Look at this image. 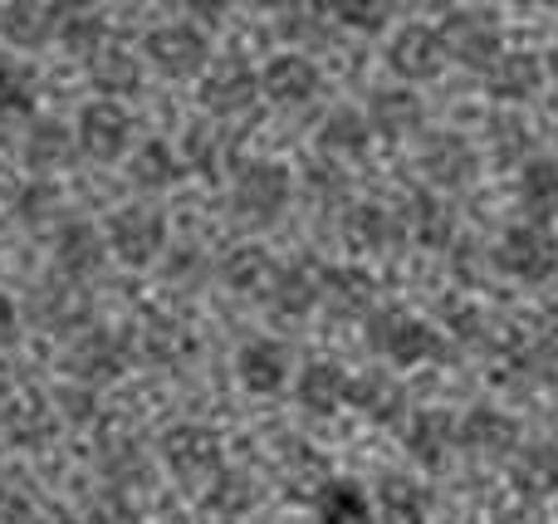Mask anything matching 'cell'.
Here are the masks:
<instances>
[{
	"label": "cell",
	"mask_w": 558,
	"mask_h": 524,
	"mask_svg": "<svg viewBox=\"0 0 558 524\" xmlns=\"http://www.w3.org/2000/svg\"><path fill=\"white\" fill-rule=\"evenodd\" d=\"M367 343L377 349V358L397 363V368H422V363H436L451 353L441 329H432L426 319H416V314H407V309H373V319H367Z\"/></svg>",
	"instance_id": "6da1fadb"
},
{
	"label": "cell",
	"mask_w": 558,
	"mask_h": 524,
	"mask_svg": "<svg viewBox=\"0 0 558 524\" xmlns=\"http://www.w3.org/2000/svg\"><path fill=\"white\" fill-rule=\"evenodd\" d=\"M162 461L186 486H211L226 471V441L221 431L202 427V422H182V427H172L162 437Z\"/></svg>",
	"instance_id": "7a4b0ae2"
},
{
	"label": "cell",
	"mask_w": 558,
	"mask_h": 524,
	"mask_svg": "<svg viewBox=\"0 0 558 524\" xmlns=\"http://www.w3.org/2000/svg\"><path fill=\"white\" fill-rule=\"evenodd\" d=\"M495 265H500L510 280H520V284L554 280V270H558L554 231H549V226H534V221L510 226V231L500 235V245H495Z\"/></svg>",
	"instance_id": "3957f363"
},
{
	"label": "cell",
	"mask_w": 558,
	"mask_h": 524,
	"mask_svg": "<svg viewBox=\"0 0 558 524\" xmlns=\"http://www.w3.org/2000/svg\"><path fill=\"white\" fill-rule=\"evenodd\" d=\"M143 54L157 74L167 78H196L206 64H211V39L192 25V20H172V25L147 29Z\"/></svg>",
	"instance_id": "277c9868"
},
{
	"label": "cell",
	"mask_w": 558,
	"mask_h": 524,
	"mask_svg": "<svg viewBox=\"0 0 558 524\" xmlns=\"http://www.w3.org/2000/svg\"><path fill=\"white\" fill-rule=\"evenodd\" d=\"M289 196H294V182H289V172L279 162H245L241 172H235V186H231L235 216L251 221V226L279 221V211L289 206Z\"/></svg>",
	"instance_id": "5b68a950"
},
{
	"label": "cell",
	"mask_w": 558,
	"mask_h": 524,
	"mask_svg": "<svg viewBox=\"0 0 558 524\" xmlns=\"http://www.w3.org/2000/svg\"><path fill=\"white\" fill-rule=\"evenodd\" d=\"M167 245V221L153 206H118L108 216V255L128 265V270H147Z\"/></svg>",
	"instance_id": "8992f818"
},
{
	"label": "cell",
	"mask_w": 558,
	"mask_h": 524,
	"mask_svg": "<svg viewBox=\"0 0 558 524\" xmlns=\"http://www.w3.org/2000/svg\"><path fill=\"white\" fill-rule=\"evenodd\" d=\"M446 64H451V49H446L441 29L436 25H402L392 35V45H387V69H392L397 78H407V84H432V78L446 74Z\"/></svg>",
	"instance_id": "52a82bcc"
},
{
	"label": "cell",
	"mask_w": 558,
	"mask_h": 524,
	"mask_svg": "<svg viewBox=\"0 0 558 524\" xmlns=\"http://www.w3.org/2000/svg\"><path fill=\"white\" fill-rule=\"evenodd\" d=\"M441 39L451 49V59H461L465 69H485L490 74L505 59V39H500V20L490 10H451L441 25Z\"/></svg>",
	"instance_id": "ba28073f"
},
{
	"label": "cell",
	"mask_w": 558,
	"mask_h": 524,
	"mask_svg": "<svg viewBox=\"0 0 558 524\" xmlns=\"http://www.w3.org/2000/svg\"><path fill=\"white\" fill-rule=\"evenodd\" d=\"M74 143L84 147V157H94V162H118V157L133 147V118H128V108L113 103V98H94V103L78 108Z\"/></svg>",
	"instance_id": "9c48e42d"
},
{
	"label": "cell",
	"mask_w": 558,
	"mask_h": 524,
	"mask_svg": "<svg viewBox=\"0 0 558 524\" xmlns=\"http://www.w3.org/2000/svg\"><path fill=\"white\" fill-rule=\"evenodd\" d=\"M128 368V339L118 329H88L74 339V349L64 353V373L84 388H104V382L123 378Z\"/></svg>",
	"instance_id": "30bf717a"
},
{
	"label": "cell",
	"mask_w": 558,
	"mask_h": 524,
	"mask_svg": "<svg viewBox=\"0 0 558 524\" xmlns=\"http://www.w3.org/2000/svg\"><path fill=\"white\" fill-rule=\"evenodd\" d=\"M260 94L279 108H304L324 94V74H318V64L304 49H289V54H275L260 69Z\"/></svg>",
	"instance_id": "8fae6325"
},
{
	"label": "cell",
	"mask_w": 558,
	"mask_h": 524,
	"mask_svg": "<svg viewBox=\"0 0 558 524\" xmlns=\"http://www.w3.org/2000/svg\"><path fill=\"white\" fill-rule=\"evenodd\" d=\"M255 98H260V74H255L245 59H221V64L202 78V108L216 118L245 113Z\"/></svg>",
	"instance_id": "7c38bea8"
},
{
	"label": "cell",
	"mask_w": 558,
	"mask_h": 524,
	"mask_svg": "<svg viewBox=\"0 0 558 524\" xmlns=\"http://www.w3.org/2000/svg\"><path fill=\"white\" fill-rule=\"evenodd\" d=\"M235 378L255 398H275L289 382V349L279 339H245L235 353Z\"/></svg>",
	"instance_id": "4fadbf2b"
},
{
	"label": "cell",
	"mask_w": 558,
	"mask_h": 524,
	"mask_svg": "<svg viewBox=\"0 0 558 524\" xmlns=\"http://www.w3.org/2000/svg\"><path fill=\"white\" fill-rule=\"evenodd\" d=\"M456 441H461V422L446 407H416V417L407 422V451H412L426 471H441L446 461H451Z\"/></svg>",
	"instance_id": "5bb4252c"
},
{
	"label": "cell",
	"mask_w": 558,
	"mask_h": 524,
	"mask_svg": "<svg viewBox=\"0 0 558 524\" xmlns=\"http://www.w3.org/2000/svg\"><path fill=\"white\" fill-rule=\"evenodd\" d=\"M461 447L471 451V456H510L514 447H520V422L510 417V412L490 407V402H481V407H471L461 417Z\"/></svg>",
	"instance_id": "9a60e30c"
},
{
	"label": "cell",
	"mask_w": 558,
	"mask_h": 524,
	"mask_svg": "<svg viewBox=\"0 0 558 524\" xmlns=\"http://www.w3.org/2000/svg\"><path fill=\"white\" fill-rule=\"evenodd\" d=\"M108 260V235L98 231V226L88 221H64L54 235V265L59 275H69V280H88V275H98Z\"/></svg>",
	"instance_id": "2e32d148"
},
{
	"label": "cell",
	"mask_w": 558,
	"mask_h": 524,
	"mask_svg": "<svg viewBox=\"0 0 558 524\" xmlns=\"http://www.w3.org/2000/svg\"><path fill=\"white\" fill-rule=\"evenodd\" d=\"M422 172L432 186H471L475 147L461 133H432L422 147Z\"/></svg>",
	"instance_id": "e0dca14e"
},
{
	"label": "cell",
	"mask_w": 558,
	"mask_h": 524,
	"mask_svg": "<svg viewBox=\"0 0 558 524\" xmlns=\"http://www.w3.org/2000/svg\"><path fill=\"white\" fill-rule=\"evenodd\" d=\"M324 300V270L308 260L299 265H284V270H275L270 280V309L279 319H299V314H308L314 304Z\"/></svg>",
	"instance_id": "ac0fdd59"
},
{
	"label": "cell",
	"mask_w": 558,
	"mask_h": 524,
	"mask_svg": "<svg viewBox=\"0 0 558 524\" xmlns=\"http://www.w3.org/2000/svg\"><path fill=\"white\" fill-rule=\"evenodd\" d=\"M64 25V5H39V0H15L0 10V35L15 49H39L45 39L59 35Z\"/></svg>",
	"instance_id": "d6986e66"
},
{
	"label": "cell",
	"mask_w": 558,
	"mask_h": 524,
	"mask_svg": "<svg viewBox=\"0 0 558 524\" xmlns=\"http://www.w3.org/2000/svg\"><path fill=\"white\" fill-rule=\"evenodd\" d=\"M367 123H373L377 137L402 143V137H412L416 127L426 123V108L412 88H383V94H373V103H367Z\"/></svg>",
	"instance_id": "ffe728a7"
},
{
	"label": "cell",
	"mask_w": 558,
	"mask_h": 524,
	"mask_svg": "<svg viewBox=\"0 0 558 524\" xmlns=\"http://www.w3.org/2000/svg\"><path fill=\"white\" fill-rule=\"evenodd\" d=\"M324 300L338 319H373L377 284L357 265H333V270H324Z\"/></svg>",
	"instance_id": "44dd1931"
},
{
	"label": "cell",
	"mask_w": 558,
	"mask_h": 524,
	"mask_svg": "<svg viewBox=\"0 0 558 524\" xmlns=\"http://www.w3.org/2000/svg\"><path fill=\"white\" fill-rule=\"evenodd\" d=\"M348 402H353L363 417L383 422V427H397V422L407 417V388L392 378V373H383V368L353 378V392H348Z\"/></svg>",
	"instance_id": "7402d4cb"
},
{
	"label": "cell",
	"mask_w": 558,
	"mask_h": 524,
	"mask_svg": "<svg viewBox=\"0 0 558 524\" xmlns=\"http://www.w3.org/2000/svg\"><path fill=\"white\" fill-rule=\"evenodd\" d=\"M299 407H308L314 417H333L338 407L348 402V392H353V378H348L338 363H308L304 373H299Z\"/></svg>",
	"instance_id": "603a6c76"
},
{
	"label": "cell",
	"mask_w": 558,
	"mask_h": 524,
	"mask_svg": "<svg viewBox=\"0 0 558 524\" xmlns=\"http://www.w3.org/2000/svg\"><path fill=\"white\" fill-rule=\"evenodd\" d=\"M485 78H490V98H500V103H530L544 84V64L530 49H510Z\"/></svg>",
	"instance_id": "cb8c5ba5"
},
{
	"label": "cell",
	"mask_w": 558,
	"mask_h": 524,
	"mask_svg": "<svg viewBox=\"0 0 558 524\" xmlns=\"http://www.w3.org/2000/svg\"><path fill=\"white\" fill-rule=\"evenodd\" d=\"M407 231L416 235V245L426 251H446L456 245V211L432 192H412L407 196Z\"/></svg>",
	"instance_id": "d4e9b609"
},
{
	"label": "cell",
	"mask_w": 558,
	"mask_h": 524,
	"mask_svg": "<svg viewBox=\"0 0 558 524\" xmlns=\"http://www.w3.org/2000/svg\"><path fill=\"white\" fill-rule=\"evenodd\" d=\"M520 206L534 226L558 221V162L554 157H530L520 167Z\"/></svg>",
	"instance_id": "484cf974"
},
{
	"label": "cell",
	"mask_w": 558,
	"mask_h": 524,
	"mask_svg": "<svg viewBox=\"0 0 558 524\" xmlns=\"http://www.w3.org/2000/svg\"><path fill=\"white\" fill-rule=\"evenodd\" d=\"M88 78H94V88L104 98H123V94H133L137 84H143V59L133 54V49H123V45H108V49H98L94 59H88Z\"/></svg>",
	"instance_id": "4316f807"
},
{
	"label": "cell",
	"mask_w": 558,
	"mask_h": 524,
	"mask_svg": "<svg viewBox=\"0 0 558 524\" xmlns=\"http://www.w3.org/2000/svg\"><path fill=\"white\" fill-rule=\"evenodd\" d=\"M314 520L318 524H373V500L357 480L338 476L314 496Z\"/></svg>",
	"instance_id": "83f0119b"
},
{
	"label": "cell",
	"mask_w": 558,
	"mask_h": 524,
	"mask_svg": "<svg viewBox=\"0 0 558 524\" xmlns=\"http://www.w3.org/2000/svg\"><path fill=\"white\" fill-rule=\"evenodd\" d=\"M367 143H373V123L357 108H333L318 123V153L324 157H363Z\"/></svg>",
	"instance_id": "f1b7e54d"
},
{
	"label": "cell",
	"mask_w": 558,
	"mask_h": 524,
	"mask_svg": "<svg viewBox=\"0 0 558 524\" xmlns=\"http://www.w3.org/2000/svg\"><path fill=\"white\" fill-rule=\"evenodd\" d=\"M514 490L524 500H544V496H558V447L554 441H539V447H524L520 461L510 471Z\"/></svg>",
	"instance_id": "f546056e"
},
{
	"label": "cell",
	"mask_w": 558,
	"mask_h": 524,
	"mask_svg": "<svg viewBox=\"0 0 558 524\" xmlns=\"http://www.w3.org/2000/svg\"><path fill=\"white\" fill-rule=\"evenodd\" d=\"M128 176H133L137 186H147V192H167V186H177L186 176V162L162 143V137H153V143H143L133 153V162H128Z\"/></svg>",
	"instance_id": "4dcf8cb0"
},
{
	"label": "cell",
	"mask_w": 558,
	"mask_h": 524,
	"mask_svg": "<svg viewBox=\"0 0 558 524\" xmlns=\"http://www.w3.org/2000/svg\"><path fill=\"white\" fill-rule=\"evenodd\" d=\"M25 167L29 172H54V167L69 162V153H74V133H69L64 123H54V118H39L35 127L25 133Z\"/></svg>",
	"instance_id": "1f68e13d"
},
{
	"label": "cell",
	"mask_w": 558,
	"mask_h": 524,
	"mask_svg": "<svg viewBox=\"0 0 558 524\" xmlns=\"http://www.w3.org/2000/svg\"><path fill=\"white\" fill-rule=\"evenodd\" d=\"M270 280H275V265L260 245H235L221 260V284L231 294H260V290H270Z\"/></svg>",
	"instance_id": "d6a6232c"
},
{
	"label": "cell",
	"mask_w": 558,
	"mask_h": 524,
	"mask_svg": "<svg viewBox=\"0 0 558 524\" xmlns=\"http://www.w3.org/2000/svg\"><path fill=\"white\" fill-rule=\"evenodd\" d=\"M235 157V147H231V137H226V127H211V123H196L192 133H186V143H182V162H186V172H202V176H221V167Z\"/></svg>",
	"instance_id": "836d02e7"
},
{
	"label": "cell",
	"mask_w": 558,
	"mask_h": 524,
	"mask_svg": "<svg viewBox=\"0 0 558 524\" xmlns=\"http://www.w3.org/2000/svg\"><path fill=\"white\" fill-rule=\"evenodd\" d=\"M343 235L357 251H387V245L397 241V216L377 202H357L353 211L343 216Z\"/></svg>",
	"instance_id": "e575fe53"
},
{
	"label": "cell",
	"mask_w": 558,
	"mask_h": 524,
	"mask_svg": "<svg viewBox=\"0 0 558 524\" xmlns=\"http://www.w3.org/2000/svg\"><path fill=\"white\" fill-rule=\"evenodd\" d=\"M35 319L45 329L64 333V329H78L88 319V300L74 290V284H39L35 294Z\"/></svg>",
	"instance_id": "d590c367"
},
{
	"label": "cell",
	"mask_w": 558,
	"mask_h": 524,
	"mask_svg": "<svg viewBox=\"0 0 558 524\" xmlns=\"http://www.w3.org/2000/svg\"><path fill=\"white\" fill-rule=\"evenodd\" d=\"M377 510H383L392 524H426V515H432V496L407 476H387L383 486H377Z\"/></svg>",
	"instance_id": "8d00e7d4"
},
{
	"label": "cell",
	"mask_w": 558,
	"mask_h": 524,
	"mask_svg": "<svg viewBox=\"0 0 558 524\" xmlns=\"http://www.w3.org/2000/svg\"><path fill=\"white\" fill-rule=\"evenodd\" d=\"M59 39H64L69 54L94 59L98 49H108V20H104V10H94V5H64Z\"/></svg>",
	"instance_id": "74e56055"
},
{
	"label": "cell",
	"mask_w": 558,
	"mask_h": 524,
	"mask_svg": "<svg viewBox=\"0 0 558 524\" xmlns=\"http://www.w3.org/2000/svg\"><path fill=\"white\" fill-rule=\"evenodd\" d=\"M251 505H255V480L245 476V471H221V476L206 486V510L221 520L245 515Z\"/></svg>",
	"instance_id": "f35d334b"
},
{
	"label": "cell",
	"mask_w": 558,
	"mask_h": 524,
	"mask_svg": "<svg viewBox=\"0 0 558 524\" xmlns=\"http://www.w3.org/2000/svg\"><path fill=\"white\" fill-rule=\"evenodd\" d=\"M35 108V69L0 59V118H25Z\"/></svg>",
	"instance_id": "ab89813d"
},
{
	"label": "cell",
	"mask_w": 558,
	"mask_h": 524,
	"mask_svg": "<svg viewBox=\"0 0 558 524\" xmlns=\"http://www.w3.org/2000/svg\"><path fill=\"white\" fill-rule=\"evenodd\" d=\"M490 143H495V162H530L534 153V133L524 127V118H495Z\"/></svg>",
	"instance_id": "60d3db41"
},
{
	"label": "cell",
	"mask_w": 558,
	"mask_h": 524,
	"mask_svg": "<svg viewBox=\"0 0 558 524\" xmlns=\"http://www.w3.org/2000/svg\"><path fill=\"white\" fill-rule=\"evenodd\" d=\"M54 431V412L45 407L39 398H25L15 412H10V437L15 441H39Z\"/></svg>",
	"instance_id": "b9f144b4"
},
{
	"label": "cell",
	"mask_w": 558,
	"mask_h": 524,
	"mask_svg": "<svg viewBox=\"0 0 558 524\" xmlns=\"http://www.w3.org/2000/svg\"><path fill=\"white\" fill-rule=\"evenodd\" d=\"M328 15H333L338 25H348V29L377 35V29H387V15H392V5H373V0H343V5H333Z\"/></svg>",
	"instance_id": "7bdbcfd3"
},
{
	"label": "cell",
	"mask_w": 558,
	"mask_h": 524,
	"mask_svg": "<svg viewBox=\"0 0 558 524\" xmlns=\"http://www.w3.org/2000/svg\"><path fill=\"white\" fill-rule=\"evenodd\" d=\"M15 211H20V221L25 226H45L49 216L59 211V192L49 182H29L25 192L15 196Z\"/></svg>",
	"instance_id": "ee69618b"
},
{
	"label": "cell",
	"mask_w": 558,
	"mask_h": 524,
	"mask_svg": "<svg viewBox=\"0 0 558 524\" xmlns=\"http://www.w3.org/2000/svg\"><path fill=\"white\" fill-rule=\"evenodd\" d=\"M451 329H456V339H465L471 349H495V333H490V319H485L481 309H451Z\"/></svg>",
	"instance_id": "f6af8a7d"
},
{
	"label": "cell",
	"mask_w": 558,
	"mask_h": 524,
	"mask_svg": "<svg viewBox=\"0 0 558 524\" xmlns=\"http://www.w3.org/2000/svg\"><path fill=\"white\" fill-rule=\"evenodd\" d=\"M15 524H78V520L69 515L64 505H54V500H39V496H35V505H29Z\"/></svg>",
	"instance_id": "bcb514c9"
},
{
	"label": "cell",
	"mask_w": 558,
	"mask_h": 524,
	"mask_svg": "<svg viewBox=\"0 0 558 524\" xmlns=\"http://www.w3.org/2000/svg\"><path fill=\"white\" fill-rule=\"evenodd\" d=\"M530 363H534V378H544V382H558V339H549V343H539V349L530 353Z\"/></svg>",
	"instance_id": "7dc6e473"
},
{
	"label": "cell",
	"mask_w": 558,
	"mask_h": 524,
	"mask_svg": "<svg viewBox=\"0 0 558 524\" xmlns=\"http://www.w3.org/2000/svg\"><path fill=\"white\" fill-rule=\"evenodd\" d=\"M279 29H284L289 39H304V35H314L318 29V10H284V20H279Z\"/></svg>",
	"instance_id": "c3c4849f"
},
{
	"label": "cell",
	"mask_w": 558,
	"mask_h": 524,
	"mask_svg": "<svg viewBox=\"0 0 558 524\" xmlns=\"http://www.w3.org/2000/svg\"><path fill=\"white\" fill-rule=\"evenodd\" d=\"M308 182H314V192L318 196H328V202H338V196H343V176L333 172V167H314V176H308Z\"/></svg>",
	"instance_id": "681fc988"
},
{
	"label": "cell",
	"mask_w": 558,
	"mask_h": 524,
	"mask_svg": "<svg viewBox=\"0 0 558 524\" xmlns=\"http://www.w3.org/2000/svg\"><path fill=\"white\" fill-rule=\"evenodd\" d=\"M88 407H94V398H88V392H59V412H69L74 422H88V417H94Z\"/></svg>",
	"instance_id": "f907efd6"
},
{
	"label": "cell",
	"mask_w": 558,
	"mask_h": 524,
	"mask_svg": "<svg viewBox=\"0 0 558 524\" xmlns=\"http://www.w3.org/2000/svg\"><path fill=\"white\" fill-rule=\"evenodd\" d=\"M15 329H20V314H15V304L0 294V343H15Z\"/></svg>",
	"instance_id": "816d5d0a"
},
{
	"label": "cell",
	"mask_w": 558,
	"mask_h": 524,
	"mask_svg": "<svg viewBox=\"0 0 558 524\" xmlns=\"http://www.w3.org/2000/svg\"><path fill=\"white\" fill-rule=\"evenodd\" d=\"M10 398H15V378H10V368L0 363V407H10Z\"/></svg>",
	"instance_id": "f5cc1de1"
},
{
	"label": "cell",
	"mask_w": 558,
	"mask_h": 524,
	"mask_svg": "<svg viewBox=\"0 0 558 524\" xmlns=\"http://www.w3.org/2000/svg\"><path fill=\"white\" fill-rule=\"evenodd\" d=\"M495 524H544L539 515H530V510H510V515H500Z\"/></svg>",
	"instance_id": "db71d44e"
},
{
	"label": "cell",
	"mask_w": 558,
	"mask_h": 524,
	"mask_svg": "<svg viewBox=\"0 0 558 524\" xmlns=\"http://www.w3.org/2000/svg\"><path fill=\"white\" fill-rule=\"evenodd\" d=\"M549 74H554V78H558V45H554V49H549Z\"/></svg>",
	"instance_id": "11a10c76"
}]
</instances>
